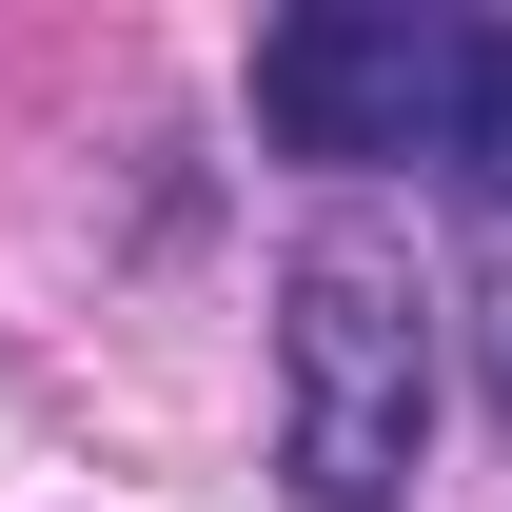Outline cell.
I'll return each mask as SVG.
<instances>
[{"mask_svg": "<svg viewBox=\"0 0 512 512\" xmlns=\"http://www.w3.org/2000/svg\"><path fill=\"white\" fill-rule=\"evenodd\" d=\"M434 178L512 237V20H473V79H453V158H434Z\"/></svg>", "mask_w": 512, "mask_h": 512, "instance_id": "obj_3", "label": "cell"}, {"mask_svg": "<svg viewBox=\"0 0 512 512\" xmlns=\"http://www.w3.org/2000/svg\"><path fill=\"white\" fill-rule=\"evenodd\" d=\"M473 375H493V434H512V237H493V276H473Z\"/></svg>", "mask_w": 512, "mask_h": 512, "instance_id": "obj_4", "label": "cell"}, {"mask_svg": "<svg viewBox=\"0 0 512 512\" xmlns=\"http://www.w3.org/2000/svg\"><path fill=\"white\" fill-rule=\"evenodd\" d=\"M453 79H473V20H414V0H296V20H256V138L316 158V178L453 158Z\"/></svg>", "mask_w": 512, "mask_h": 512, "instance_id": "obj_2", "label": "cell"}, {"mask_svg": "<svg viewBox=\"0 0 512 512\" xmlns=\"http://www.w3.org/2000/svg\"><path fill=\"white\" fill-rule=\"evenodd\" d=\"M434 256L394 217H316L276 256V473L296 512H414L434 453Z\"/></svg>", "mask_w": 512, "mask_h": 512, "instance_id": "obj_1", "label": "cell"}]
</instances>
